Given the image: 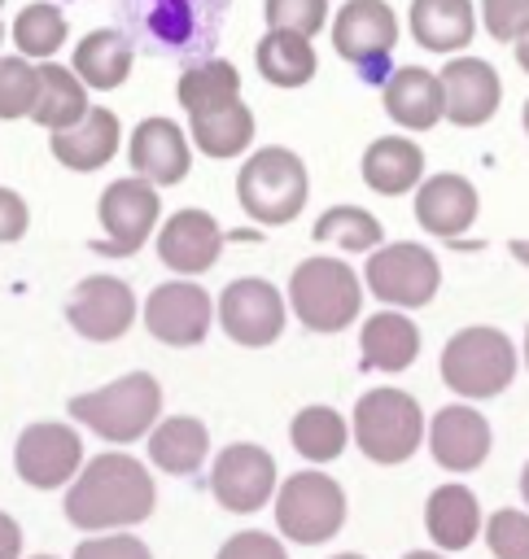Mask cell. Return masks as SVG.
I'll list each match as a JSON object with an SVG mask.
<instances>
[{
  "mask_svg": "<svg viewBox=\"0 0 529 559\" xmlns=\"http://www.w3.org/2000/svg\"><path fill=\"white\" fill-rule=\"evenodd\" d=\"M157 489L140 459L131 454H96L66 489V520L83 533L131 528L153 515Z\"/></svg>",
  "mask_w": 529,
  "mask_h": 559,
  "instance_id": "cell-1",
  "label": "cell"
},
{
  "mask_svg": "<svg viewBox=\"0 0 529 559\" xmlns=\"http://www.w3.org/2000/svg\"><path fill=\"white\" fill-rule=\"evenodd\" d=\"M157 411H162V384L149 371H127L105 389L79 393L70 402V415L114 445L149 437V428L157 424Z\"/></svg>",
  "mask_w": 529,
  "mask_h": 559,
  "instance_id": "cell-2",
  "label": "cell"
},
{
  "mask_svg": "<svg viewBox=\"0 0 529 559\" xmlns=\"http://www.w3.org/2000/svg\"><path fill=\"white\" fill-rule=\"evenodd\" d=\"M236 197H240V210L262 227H280V223L297 218L302 205H306V166H302V157L280 148V144L258 148L236 175Z\"/></svg>",
  "mask_w": 529,
  "mask_h": 559,
  "instance_id": "cell-3",
  "label": "cell"
},
{
  "mask_svg": "<svg viewBox=\"0 0 529 559\" xmlns=\"http://www.w3.org/2000/svg\"><path fill=\"white\" fill-rule=\"evenodd\" d=\"M289 306L302 328L310 332H341L358 319L363 284L345 262L332 258H306L289 275Z\"/></svg>",
  "mask_w": 529,
  "mask_h": 559,
  "instance_id": "cell-4",
  "label": "cell"
},
{
  "mask_svg": "<svg viewBox=\"0 0 529 559\" xmlns=\"http://www.w3.org/2000/svg\"><path fill=\"white\" fill-rule=\"evenodd\" d=\"M516 376V349L498 328H463L442 349V380L459 397H498Z\"/></svg>",
  "mask_w": 529,
  "mask_h": 559,
  "instance_id": "cell-5",
  "label": "cell"
},
{
  "mask_svg": "<svg viewBox=\"0 0 529 559\" xmlns=\"http://www.w3.org/2000/svg\"><path fill=\"white\" fill-rule=\"evenodd\" d=\"M424 437L420 402L402 389H372L354 406V441L372 463H407Z\"/></svg>",
  "mask_w": 529,
  "mask_h": 559,
  "instance_id": "cell-6",
  "label": "cell"
},
{
  "mask_svg": "<svg viewBox=\"0 0 529 559\" xmlns=\"http://www.w3.org/2000/svg\"><path fill=\"white\" fill-rule=\"evenodd\" d=\"M275 524L289 542L319 546L345 524V493L324 472H297L275 489Z\"/></svg>",
  "mask_w": 529,
  "mask_h": 559,
  "instance_id": "cell-7",
  "label": "cell"
},
{
  "mask_svg": "<svg viewBox=\"0 0 529 559\" xmlns=\"http://www.w3.org/2000/svg\"><path fill=\"white\" fill-rule=\"evenodd\" d=\"M437 284H442V266L424 245L398 240L367 258V293L385 306H402V310L428 306Z\"/></svg>",
  "mask_w": 529,
  "mask_h": 559,
  "instance_id": "cell-8",
  "label": "cell"
},
{
  "mask_svg": "<svg viewBox=\"0 0 529 559\" xmlns=\"http://www.w3.org/2000/svg\"><path fill=\"white\" fill-rule=\"evenodd\" d=\"M96 214H101L105 240H96L92 249L105 258H127V253L144 249V240L153 236L157 214H162V192L144 179H114L101 192Z\"/></svg>",
  "mask_w": 529,
  "mask_h": 559,
  "instance_id": "cell-9",
  "label": "cell"
},
{
  "mask_svg": "<svg viewBox=\"0 0 529 559\" xmlns=\"http://www.w3.org/2000/svg\"><path fill=\"white\" fill-rule=\"evenodd\" d=\"M13 467L31 489H57L70 485L83 467V441L70 424H31L22 428L17 445H13Z\"/></svg>",
  "mask_w": 529,
  "mask_h": 559,
  "instance_id": "cell-10",
  "label": "cell"
},
{
  "mask_svg": "<svg viewBox=\"0 0 529 559\" xmlns=\"http://www.w3.org/2000/svg\"><path fill=\"white\" fill-rule=\"evenodd\" d=\"M219 323L236 345L262 349L284 332V297L267 280H232L219 293Z\"/></svg>",
  "mask_w": 529,
  "mask_h": 559,
  "instance_id": "cell-11",
  "label": "cell"
},
{
  "mask_svg": "<svg viewBox=\"0 0 529 559\" xmlns=\"http://www.w3.org/2000/svg\"><path fill=\"white\" fill-rule=\"evenodd\" d=\"M210 493L219 498L223 511H236V515L258 511L275 493V459L249 441L227 445L210 467Z\"/></svg>",
  "mask_w": 529,
  "mask_h": 559,
  "instance_id": "cell-12",
  "label": "cell"
},
{
  "mask_svg": "<svg viewBox=\"0 0 529 559\" xmlns=\"http://www.w3.org/2000/svg\"><path fill=\"white\" fill-rule=\"evenodd\" d=\"M210 319H214V301L192 280L157 284L144 301V328L162 345H201L210 332Z\"/></svg>",
  "mask_w": 529,
  "mask_h": 559,
  "instance_id": "cell-13",
  "label": "cell"
},
{
  "mask_svg": "<svg viewBox=\"0 0 529 559\" xmlns=\"http://www.w3.org/2000/svg\"><path fill=\"white\" fill-rule=\"evenodd\" d=\"M66 319L87 341H118L131 328V319H136L131 284L118 280V275H87V280H79L70 301H66Z\"/></svg>",
  "mask_w": 529,
  "mask_h": 559,
  "instance_id": "cell-14",
  "label": "cell"
},
{
  "mask_svg": "<svg viewBox=\"0 0 529 559\" xmlns=\"http://www.w3.org/2000/svg\"><path fill=\"white\" fill-rule=\"evenodd\" d=\"M442 83V118H450L455 127H481L494 118L498 100H503V83L498 70L481 57H450L437 74Z\"/></svg>",
  "mask_w": 529,
  "mask_h": 559,
  "instance_id": "cell-15",
  "label": "cell"
},
{
  "mask_svg": "<svg viewBox=\"0 0 529 559\" xmlns=\"http://www.w3.org/2000/svg\"><path fill=\"white\" fill-rule=\"evenodd\" d=\"M398 44V17L385 0H345L332 17V48L354 66H376Z\"/></svg>",
  "mask_w": 529,
  "mask_h": 559,
  "instance_id": "cell-16",
  "label": "cell"
},
{
  "mask_svg": "<svg viewBox=\"0 0 529 559\" xmlns=\"http://www.w3.org/2000/svg\"><path fill=\"white\" fill-rule=\"evenodd\" d=\"M127 162H131L136 179H144V183H153V188H166V183H179V179L188 175L192 153H188L184 131H179L171 118H144V122L131 131Z\"/></svg>",
  "mask_w": 529,
  "mask_h": 559,
  "instance_id": "cell-17",
  "label": "cell"
},
{
  "mask_svg": "<svg viewBox=\"0 0 529 559\" xmlns=\"http://www.w3.org/2000/svg\"><path fill=\"white\" fill-rule=\"evenodd\" d=\"M223 231L205 210H175L157 231V258L179 275H201L219 262Z\"/></svg>",
  "mask_w": 529,
  "mask_h": 559,
  "instance_id": "cell-18",
  "label": "cell"
},
{
  "mask_svg": "<svg viewBox=\"0 0 529 559\" xmlns=\"http://www.w3.org/2000/svg\"><path fill=\"white\" fill-rule=\"evenodd\" d=\"M428 450L433 459L446 467V472H472L485 463L490 454V424L481 411L455 402V406H442L428 424Z\"/></svg>",
  "mask_w": 529,
  "mask_h": 559,
  "instance_id": "cell-19",
  "label": "cell"
},
{
  "mask_svg": "<svg viewBox=\"0 0 529 559\" xmlns=\"http://www.w3.org/2000/svg\"><path fill=\"white\" fill-rule=\"evenodd\" d=\"M477 188L463 175H433L415 192V218L433 236H459L477 218Z\"/></svg>",
  "mask_w": 529,
  "mask_h": 559,
  "instance_id": "cell-20",
  "label": "cell"
},
{
  "mask_svg": "<svg viewBox=\"0 0 529 559\" xmlns=\"http://www.w3.org/2000/svg\"><path fill=\"white\" fill-rule=\"evenodd\" d=\"M385 114L407 131H428L442 118V83L424 66H402L385 79Z\"/></svg>",
  "mask_w": 529,
  "mask_h": 559,
  "instance_id": "cell-21",
  "label": "cell"
},
{
  "mask_svg": "<svg viewBox=\"0 0 529 559\" xmlns=\"http://www.w3.org/2000/svg\"><path fill=\"white\" fill-rule=\"evenodd\" d=\"M118 118L109 109H87L74 127L52 131V157L66 170H101L118 153Z\"/></svg>",
  "mask_w": 529,
  "mask_h": 559,
  "instance_id": "cell-22",
  "label": "cell"
},
{
  "mask_svg": "<svg viewBox=\"0 0 529 559\" xmlns=\"http://www.w3.org/2000/svg\"><path fill=\"white\" fill-rule=\"evenodd\" d=\"M131 61H136L131 39H127L122 31H114V26H101V31H87V35L79 39L70 70H74V79H79L83 87L114 92V87H122V79L131 74Z\"/></svg>",
  "mask_w": 529,
  "mask_h": 559,
  "instance_id": "cell-23",
  "label": "cell"
},
{
  "mask_svg": "<svg viewBox=\"0 0 529 559\" xmlns=\"http://www.w3.org/2000/svg\"><path fill=\"white\" fill-rule=\"evenodd\" d=\"M424 524H428V537L442 546V550H463L472 546V537L481 533V502L468 485H442L428 493V507H424Z\"/></svg>",
  "mask_w": 529,
  "mask_h": 559,
  "instance_id": "cell-24",
  "label": "cell"
},
{
  "mask_svg": "<svg viewBox=\"0 0 529 559\" xmlns=\"http://www.w3.org/2000/svg\"><path fill=\"white\" fill-rule=\"evenodd\" d=\"M477 31L472 0H411V35L428 52H459Z\"/></svg>",
  "mask_w": 529,
  "mask_h": 559,
  "instance_id": "cell-25",
  "label": "cell"
},
{
  "mask_svg": "<svg viewBox=\"0 0 529 559\" xmlns=\"http://www.w3.org/2000/svg\"><path fill=\"white\" fill-rule=\"evenodd\" d=\"M420 175H424V153H420V144L402 140V135H380L363 153V179L380 197L411 192L420 183Z\"/></svg>",
  "mask_w": 529,
  "mask_h": 559,
  "instance_id": "cell-26",
  "label": "cell"
},
{
  "mask_svg": "<svg viewBox=\"0 0 529 559\" xmlns=\"http://www.w3.org/2000/svg\"><path fill=\"white\" fill-rule=\"evenodd\" d=\"M205 454H210V432L192 415H171L149 428V459L171 476L197 472L205 463Z\"/></svg>",
  "mask_w": 529,
  "mask_h": 559,
  "instance_id": "cell-27",
  "label": "cell"
},
{
  "mask_svg": "<svg viewBox=\"0 0 529 559\" xmlns=\"http://www.w3.org/2000/svg\"><path fill=\"white\" fill-rule=\"evenodd\" d=\"M358 349H363V362L367 367H376V371H402L420 354V328L407 314H398V310H380V314H372L363 323Z\"/></svg>",
  "mask_w": 529,
  "mask_h": 559,
  "instance_id": "cell-28",
  "label": "cell"
},
{
  "mask_svg": "<svg viewBox=\"0 0 529 559\" xmlns=\"http://www.w3.org/2000/svg\"><path fill=\"white\" fill-rule=\"evenodd\" d=\"M83 114H87V87L74 79V70L57 61H39V92H35L31 118L48 131H66Z\"/></svg>",
  "mask_w": 529,
  "mask_h": 559,
  "instance_id": "cell-29",
  "label": "cell"
},
{
  "mask_svg": "<svg viewBox=\"0 0 529 559\" xmlns=\"http://www.w3.org/2000/svg\"><path fill=\"white\" fill-rule=\"evenodd\" d=\"M254 61L271 87H302L315 79V48H310V39H302L293 31H267L258 39Z\"/></svg>",
  "mask_w": 529,
  "mask_h": 559,
  "instance_id": "cell-30",
  "label": "cell"
},
{
  "mask_svg": "<svg viewBox=\"0 0 529 559\" xmlns=\"http://www.w3.org/2000/svg\"><path fill=\"white\" fill-rule=\"evenodd\" d=\"M236 100H240V74L232 61H201L179 74V105L188 109V118L227 109Z\"/></svg>",
  "mask_w": 529,
  "mask_h": 559,
  "instance_id": "cell-31",
  "label": "cell"
},
{
  "mask_svg": "<svg viewBox=\"0 0 529 559\" xmlns=\"http://www.w3.org/2000/svg\"><path fill=\"white\" fill-rule=\"evenodd\" d=\"M249 140H254V114H249L245 100L192 118V144L205 157H236V153L249 148Z\"/></svg>",
  "mask_w": 529,
  "mask_h": 559,
  "instance_id": "cell-32",
  "label": "cell"
},
{
  "mask_svg": "<svg viewBox=\"0 0 529 559\" xmlns=\"http://www.w3.org/2000/svg\"><path fill=\"white\" fill-rule=\"evenodd\" d=\"M289 441L306 463H328V459H337L345 450L350 432H345V419L332 406H306V411L293 415Z\"/></svg>",
  "mask_w": 529,
  "mask_h": 559,
  "instance_id": "cell-33",
  "label": "cell"
},
{
  "mask_svg": "<svg viewBox=\"0 0 529 559\" xmlns=\"http://www.w3.org/2000/svg\"><path fill=\"white\" fill-rule=\"evenodd\" d=\"M13 44L26 61H52V52L66 44V13L52 4H26L13 17Z\"/></svg>",
  "mask_w": 529,
  "mask_h": 559,
  "instance_id": "cell-34",
  "label": "cell"
},
{
  "mask_svg": "<svg viewBox=\"0 0 529 559\" xmlns=\"http://www.w3.org/2000/svg\"><path fill=\"white\" fill-rule=\"evenodd\" d=\"M310 236L315 240H332V245H341L350 253H363V249H376L380 245L385 227L376 223V214H367L358 205H332V210L319 214V223L310 227Z\"/></svg>",
  "mask_w": 529,
  "mask_h": 559,
  "instance_id": "cell-35",
  "label": "cell"
},
{
  "mask_svg": "<svg viewBox=\"0 0 529 559\" xmlns=\"http://www.w3.org/2000/svg\"><path fill=\"white\" fill-rule=\"evenodd\" d=\"M35 92H39V66H31L26 57H0V118L13 122L31 114Z\"/></svg>",
  "mask_w": 529,
  "mask_h": 559,
  "instance_id": "cell-36",
  "label": "cell"
},
{
  "mask_svg": "<svg viewBox=\"0 0 529 559\" xmlns=\"http://www.w3.org/2000/svg\"><path fill=\"white\" fill-rule=\"evenodd\" d=\"M328 22V0H267V26L310 39Z\"/></svg>",
  "mask_w": 529,
  "mask_h": 559,
  "instance_id": "cell-37",
  "label": "cell"
},
{
  "mask_svg": "<svg viewBox=\"0 0 529 559\" xmlns=\"http://www.w3.org/2000/svg\"><path fill=\"white\" fill-rule=\"evenodd\" d=\"M485 542L494 559H529V515L525 511H494L485 524Z\"/></svg>",
  "mask_w": 529,
  "mask_h": 559,
  "instance_id": "cell-38",
  "label": "cell"
},
{
  "mask_svg": "<svg viewBox=\"0 0 529 559\" xmlns=\"http://www.w3.org/2000/svg\"><path fill=\"white\" fill-rule=\"evenodd\" d=\"M481 17L498 44H516L529 31V0H481Z\"/></svg>",
  "mask_w": 529,
  "mask_h": 559,
  "instance_id": "cell-39",
  "label": "cell"
},
{
  "mask_svg": "<svg viewBox=\"0 0 529 559\" xmlns=\"http://www.w3.org/2000/svg\"><path fill=\"white\" fill-rule=\"evenodd\" d=\"M74 559H153V555L131 533H96V537L74 546Z\"/></svg>",
  "mask_w": 529,
  "mask_h": 559,
  "instance_id": "cell-40",
  "label": "cell"
},
{
  "mask_svg": "<svg viewBox=\"0 0 529 559\" xmlns=\"http://www.w3.org/2000/svg\"><path fill=\"white\" fill-rule=\"evenodd\" d=\"M214 559H289V555H284V546H280L271 533L245 528V533L227 537V542L219 546V555H214Z\"/></svg>",
  "mask_w": 529,
  "mask_h": 559,
  "instance_id": "cell-41",
  "label": "cell"
},
{
  "mask_svg": "<svg viewBox=\"0 0 529 559\" xmlns=\"http://www.w3.org/2000/svg\"><path fill=\"white\" fill-rule=\"evenodd\" d=\"M149 26H153V35H162V39H184L188 31H192V17H188V0H157V9H153V17H149Z\"/></svg>",
  "mask_w": 529,
  "mask_h": 559,
  "instance_id": "cell-42",
  "label": "cell"
},
{
  "mask_svg": "<svg viewBox=\"0 0 529 559\" xmlns=\"http://www.w3.org/2000/svg\"><path fill=\"white\" fill-rule=\"evenodd\" d=\"M26 223H31L26 201H22L13 188H0V245L22 240V236H26Z\"/></svg>",
  "mask_w": 529,
  "mask_h": 559,
  "instance_id": "cell-43",
  "label": "cell"
},
{
  "mask_svg": "<svg viewBox=\"0 0 529 559\" xmlns=\"http://www.w3.org/2000/svg\"><path fill=\"white\" fill-rule=\"evenodd\" d=\"M22 555V528L9 511H0V559H17Z\"/></svg>",
  "mask_w": 529,
  "mask_h": 559,
  "instance_id": "cell-44",
  "label": "cell"
},
{
  "mask_svg": "<svg viewBox=\"0 0 529 559\" xmlns=\"http://www.w3.org/2000/svg\"><path fill=\"white\" fill-rule=\"evenodd\" d=\"M516 61H520V70L529 74V31H525V35L516 39Z\"/></svg>",
  "mask_w": 529,
  "mask_h": 559,
  "instance_id": "cell-45",
  "label": "cell"
},
{
  "mask_svg": "<svg viewBox=\"0 0 529 559\" xmlns=\"http://www.w3.org/2000/svg\"><path fill=\"white\" fill-rule=\"evenodd\" d=\"M520 493H525V507H529V463H525V472H520Z\"/></svg>",
  "mask_w": 529,
  "mask_h": 559,
  "instance_id": "cell-46",
  "label": "cell"
},
{
  "mask_svg": "<svg viewBox=\"0 0 529 559\" xmlns=\"http://www.w3.org/2000/svg\"><path fill=\"white\" fill-rule=\"evenodd\" d=\"M402 559H442L437 550H411V555H402Z\"/></svg>",
  "mask_w": 529,
  "mask_h": 559,
  "instance_id": "cell-47",
  "label": "cell"
},
{
  "mask_svg": "<svg viewBox=\"0 0 529 559\" xmlns=\"http://www.w3.org/2000/svg\"><path fill=\"white\" fill-rule=\"evenodd\" d=\"M512 253H516V258H525V262H529V245H525V240H516V245H512Z\"/></svg>",
  "mask_w": 529,
  "mask_h": 559,
  "instance_id": "cell-48",
  "label": "cell"
},
{
  "mask_svg": "<svg viewBox=\"0 0 529 559\" xmlns=\"http://www.w3.org/2000/svg\"><path fill=\"white\" fill-rule=\"evenodd\" d=\"M332 559H363V555H354V550H345V555H332Z\"/></svg>",
  "mask_w": 529,
  "mask_h": 559,
  "instance_id": "cell-49",
  "label": "cell"
},
{
  "mask_svg": "<svg viewBox=\"0 0 529 559\" xmlns=\"http://www.w3.org/2000/svg\"><path fill=\"white\" fill-rule=\"evenodd\" d=\"M525 367H529V332H525Z\"/></svg>",
  "mask_w": 529,
  "mask_h": 559,
  "instance_id": "cell-50",
  "label": "cell"
},
{
  "mask_svg": "<svg viewBox=\"0 0 529 559\" xmlns=\"http://www.w3.org/2000/svg\"><path fill=\"white\" fill-rule=\"evenodd\" d=\"M525 131H529V100H525Z\"/></svg>",
  "mask_w": 529,
  "mask_h": 559,
  "instance_id": "cell-51",
  "label": "cell"
},
{
  "mask_svg": "<svg viewBox=\"0 0 529 559\" xmlns=\"http://www.w3.org/2000/svg\"><path fill=\"white\" fill-rule=\"evenodd\" d=\"M31 559H52V555H31Z\"/></svg>",
  "mask_w": 529,
  "mask_h": 559,
  "instance_id": "cell-52",
  "label": "cell"
},
{
  "mask_svg": "<svg viewBox=\"0 0 529 559\" xmlns=\"http://www.w3.org/2000/svg\"><path fill=\"white\" fill-rule=\"evenodd\" d=\"M0 39H4V26H0Z\"/></svg>",
  "mask_w": 529,
  "mask_h": 559,
  "instance_id": "cell-53",
  "label": "cell"
},
{
  "mask_svg": "<svg viewBox=\"0 0 529 559\" xmlns=\"http://www.w3.org/2000/svg\"><path fill=\"white\" fill-rule=\"evenodd\" d=\"M0 4H4V0H0Z\"/></svg>",
  "mask_w": 529,
  "mask_h": 559,
  "instance_id": "cell-54",
  "label": "cell"
}]
</instances>
